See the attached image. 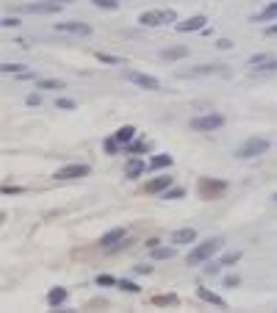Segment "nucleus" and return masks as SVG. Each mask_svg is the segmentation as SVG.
I'll use <instances>...</instances> for the list:
<instances>
[{
	"label": "nucleus",
	"instance_id": "f257e3e1",
	"mask_svg": "<svg viewBox=\"0 0 277 313\" xmlns=\"http://www.w3.org/2000/svg\"><path fill=\"white\" fill-rule=\"evenodd\" d=\"M222 244L224 241L219 238H208V241H202V244H197V247L192 250V252H188V258H186V264L188 266H200V264H208V260L214 258V255L219 252V250H222Z\"/></svg>",
	"mask_w": 277,
	"mask_h": 313
},
{
	"label": "nucleus",
	"instance_id": "f03ea898",
	"mask_svg": "<svg viewBox=\"0 0 277 313\" xmlns=\"http://www.w3.org/2000/svg\"><path fill=\"white\" fill-rule=\"evenodd\" d=\"M138 22L144 28H158V25H166V22H178V12L175 8H158V12H144L138 17Z\"/></svg>",
	"mask_w": 277,
	"mask_h": 313
},
{
	"label": "nucleus",
	"instance_id": "7ed1b4c3",
	"mask_svg": "<svg viewBox=\"0 0 277 313\" xmlns=\"http://www.w3.org/2000/svg\"><path fill=\"white\" fill-rule=\"evenodd\" d=\"M224 125V116L222 114H202V116H194L192 122H188V128L197 133H211V130H219V128Z\"/></svg>",
	"mask_w": 277,
	"mask_h": 313
},
{
	"label": "nucleus",
	"instance_id": "20e7f679",
	"mask_svg": "<svg viewBox=\"0 0 277 313\" xmlns=\"http://www.w3.org/2000/svg\"><path fill=\"white\" fill-rule=\"evenodd\" d=\"M269 147L272 144L266 142V138H255L252 136V138H247V142L236 150V158H241V161H247V158H258V156H264Z\"/></svg>",
	"mask_w": 277,
	"mask_h": 313
},
{
	"label": "nucleus",
	"instance_id": "39448f33",
	"mask_svg": "<svg viewBox=\"0 0 277 313\" xmlns=\"http://www.w3.org/2000/svg\"><path fill=\"white\" fill-rule=\"evenodd\" d=\"M92 172V166H86V164H70V166H61L58 172H56V180H78V178H86Z\"/></svg>",
	"mask_w": 277,
	"mask_h": 313
},
{
	"label": "nucleus",
	"instance_id": "423d86ee",
	"mask_svg": "<svg viewBox=\"0 0 277 313\" xmlns=\"http://www.w3.org/2000/svg\"><path fill=\"white\" fill-rule=\"evenodd\" d=\"M125 78L130 80V84H136L138 89H147V92H158L161 89V80L158 78H152V75H144V72H125Z\"/></svg>",
	"mask_w": 277,
	"mask_h": 313
},
{
	"label": "nucleus",
	"instance_id": "0eeeda50",
	"mask_svg": "<svg viewBox=\"0 0 277 313\" xmlns=\"http://www.w3.org/2000/svg\"><path fill=\"white\" fill-rule=\"evenodd\" d=\"M61 3H53V0H39V3H25L20 6V12L25 14H58Z\"/></svg>",
	"mask_w": 277,
	"mask_h": 313
},
{
	"label": "nucleus",
	"instance_id": "6e6552de",
	"mask_svg": "<svg viewBox=\"0 0 277 313\" xmlns=\"http://www.w3.org/2000/svg\"><path fill=\"white\" fill-rule=\"evenodd\" d=\"M224 188H228V183H224V180H208V178L200 180V194H202L205 200H214L216 194H222Z\"/></svg>",
	"mask_w": 277,
	"mask_h": 313
},
{
	"label": "nucleus",
	"instance_id": "1a4fd4ad",
	"mask_svg": "<svg viewBox=\"0 0 277 313\" xmlns=\"http://www.w3.org/2000/svg\"><path fill=\"white\" fill-rule=\"evenodd\" d=\"M205 22H208V20H205L202 14H197V17H188L186 22H178L175 30L178 34H197V30H205Z\"/></svg>",
	"mask_w": 277,
	"mask_h": 313
},
{
	"label": "nucleus",
	"instance_id": "9d476101",
	"mask_svg": "<svg viewBox=\"0 0 277 313\" xmlns=\"http://www.w3.org/2000/svg\"><path fill=\"white\" fill-rule=\"evenodd\" d=\"M56 30L75 34V36H92V25H86V22H56Z\"/></svg>",
	"mask_w": 277,
	"mask_h": 313
},
{
	"label": "nucleus",
	"instance_id": "9b49d317",
	"mask_svg": "<svg viewBox=\"0 0 277 313\" xmlns=\"http://www.w3.org/2000/svg\"><path fill=\"white\" fill-rule=\"evenodd\" d=\"M197 241V230L194 228H180L172 233V238H169V244H175V247H186V244H194Z\"/></svg>",
	"mask_w": 277,
	"mask_h": 313
},
{
	"label": "nucleus",
	"instance_id": "f8f14e48",
	"mask_svg": "<svg viewBox=\"0 0 277 313\" xmlns=\"http://www.w3.org/2000/svg\"><path fill=\"white\" fill-rule=\"evenodd\" d=\"M125 236H128V230H125V228H114V230H108L106 236H100V247H114V244H122V241H125Z\"/></svg>",
	"mask_w": 277,
	"mask_h": 313
},
{
	"label": "nucleus",
	"instance_id": "ddd939ff",
	"mask_svg": "<svg viewBox=\"0 0 277 313\" xmlns=\"http://www.w3.org/2000/svg\"><path fill=\"white\" fill-rule=\"evenodd\" d=\"M144 169H147V164L142 161V158H130V161L125 164V178L136 180V178H142V175H144Z\"/></svg>",
	"mask_w": 277,
	"mask_h": 313
},
{
	"label": "nucleus",
	"instance_id": "4468645a",
	"mask_svg": "<svg viewBox=\"0 0 277 313\" xmlns=\"http://www.w3.org/2000/svg\"><path fill=\"white\" fill-rule=\"evenodd\" d=\"M169 186H172V178L161 175V178H156V180H150V183H147V186H144V192H147V194H164Z\"/></svg>",
	"mask_w": 277,
	"mask_h": 313
},
{
	"label": "nucleus",
	"instance_id": "2eb2a0df",
	"mask_svg": "<svg viewBox=\"0 0 277 313\" xmlns=\"http://www.w3.org/2000/svg\"><path fill=\"white\" fill-rule=\"evenodd\" d=\"M214 72H224L222 66H197V70H188V72H178V78H197V75H214Z\"/></svg>",
	"mask_w": 277,
	"mask_h": 313
},
{
	"label": "nucleus",
	"instance_id": "dca6fc26",
	"mask_svg": "<svg viewBox=\"0 0 277 313\" xmlns=\"http://www.w3.org/2000/svg\"><path fill=\"white\" fill-rule=\"evenodd\" d=\"M66 296H70V291H66V288H61V286H56V288L48 294V305L58 308V305H64V302H66Z\"/></svg>",
	"mask_w": 277,
	"mask_h": 313
},
{
	"label": "nucleus",
	"instance_id": "f3484780",
	"mask_svg": "<svg viewBox=\"0 0 277 313\" xmlns=\"http://www.w3.org/2000/svg\"><path fill=\"white\" fill-rule=\"evenodd\" d=\"M197 296L205 300V302H211V305H216V308H228V302H224L222 296L214 294V291H208V288H197Z\"/></svg>",
	"mask_w": 277,
	"mask_h": 313
},
{
	"label": "nucleus",
	"instance_id": "a211bd4d",
	"mask_svg": "<svg viewBox=\"0 0 277 313\" xmlns=\"http://www.w3.org/2000/svg\"><path fill=\"white\" fill-rule=\"evenodd\" d=\"M186 56H188V48H166V50H161L164 61H180V58H186Z\"/></svg>",
	"mask_w": 277,
	"mask_h": 313
},
{
	"label": "nucleus",
	"instance_id": "6ab92c4d",
	"mask_svg": "<svg viewBox=\"0 0 277 313\" xmlns=\"http://www.w3.org/2000/svg\"><path fill=\"white\" fill-rule=\"evenodd\" d=\"M114 136H116V138H120L122 144H130L133 138H136V128H133V125H122V128H120V130H116V133H114Z\"/></svg>",
	"mask_w": 277,
	"mask_h": 313
},
{
	"label": "nucleus",
	"instance_id": "aec40b11",
	"mask_svg": "<svg viewBox=\"0 0 277 313\" xmlns=\"http://www.w3.org/2000/svg\"><path fill=\"white\" fill-rule=\"evenodd\" d=\"M269 20H277V0H274V3H269V6H266L252 22H269Z\"/></svg>",
	"mask_w": 277,
	"mask_h": 313
},
{
	"label": "nucleus",
	"instance_id": "412c9836",
	"mask_svg": "<svg viewBox=\"0 0 277 313\" xmlns=\"http://www.w3.org/2000/svg\"><path fill=\"white\" fill-rule=\"evenodd\" d=\"M152 258H156V260L175 258V244H172V247H156V250H152Z\"/></svg>",
	"mask_w": 277,
	"mask_h": 313
},
{
	"label": "nucleus",
	"instance_id": "4be33fe9",
	"mask_svg": "<svg viewBox=\"0 0 277 313\" xmlns=\"http://www.w3.org/2000/svg\"><path fill=\"white\" fill-rule=\"evenodd\" d=\"M36 89H42V92H56V89H64V84H61V80L42 78V80H36Z\"/></svg>",
	"mask_w": 277,
	"mask_h": 313
},
{
	"label": "nucleus",
	"instance_id": "5701e85b",
	"mask_svg": "<svg viewBox=\"0 0 277 313\" xmlns=\"http://www.w3.org/2000/svg\"><path fill=\"white\" fill-rule=\"evenodd\" d=\"M172 161H175L172 156H156L150 161V169H169V166H172Z\"/></svg>",
	"mask_w": 277,
	"mask_h": 313
},
{
	"label": "nucleus",
	"instance_id": "b1692460",
	"mask_svg": "<svg viewBox=\"0 0 277 313\" xmlns=\"http://www.w3.org/2000/svg\"><path fill=\"white\" fill-rule=\"evenodd\" d=\"M252 72H255V75H264V72H277V58H269V61H264V64L252 66Z\"/></svg>",
	"mask_w": 277,
	"mask_h": 313
},
{
	"label": "nucleus",
	"instance_id": "393cba45",
	"mask_svg": "<svg viewBox=\"0 0 277 313\" xmlns=\"http://www.w3.org/2000/svg\"><path fill=\"white\" fill-rule=\"evenodd\" d=\"M94 58L100 61V64H111V66H120V64H125V61H122L120 56H108V53H94Z\"/></svg>",
	"mask_w": 277,
	"mask_h": 313
},
{
	"label": "nucleus",
	"instance_id": "a878e982",
	"mask_svg": "<svg viewBox=\"0 0 277 313\" xmlns=\"http://www.w3.org/2000/svg\"><path fill=\"white\" fill-rule=\"evenodd\" d=\"M180 197H186V188H180V186H169L161 194V200H180Z\"/></svg>",
	"mask_w": 277,
	"mask_h": 313
},
{
	"label": "nucleus",
	"instance_id": "bb28decb",
	"mask_svg": "<svg viewBox=\"0 0 277 313\" xmlns=\"http://www.w3.org/2000/svg\"><path fill=\"white\" fill-rule=\"evenodd\" d=\"M102 147H106V152H108V156H120V150H122V142H120V138H106V144H102Z\"/></svg>",
	"mask_w": 277,
	"mask_h": 313
},
{
	"label": "nucleus",
	"instance_id": "cd10ccee",
	"mask_svg": "<svg viewBox=\"0 0 277 313\" xmlns=\"http://www.w3.org/2000/svg\"><path fill=\"white\" fill-rule=\"evenodd\" d=\"M241 260V250H233V252H224L222 258H219V264L222 266H233V264H238Z\"/></svg>",
	"mask_w": 277,
	"mask_h": 313
},
{
	"label": "nucleus",
	"instance_id": "c85d7f7f",
	"mask_svg": "<svg viewBox=\"0 0 277 313\" xmlns=\"http://www.w3.org/2000/svg\"><path fill=\"white\" fill-rule=\"evenodd\" d=\"M0 72L3 75H20V72H25V64H0Z\"/></svg>",
	"mask_w": 277,
	"mask_h": 313
},
{
	"label": "nucleus",
	"instance_id": "c756f323",
	"mask_svg": "<svg viewBox=\"0 0 277 313\" xmlns=\"http://www.w3.org/2000/svg\"><path fill=\"white\" fill-rule=\"evenodd\" d=\"M97 8H106V12H116L120 8V0H92Z\"/></svg>",
	"mask_w": 277,
	"mask_h": 313
},
{
	"label": "nucleus",
	"instance_id": "7c9ffc66",
	"mask_svg": "<svg viewBox=\"0 0 277 313\" xmlns=\"http://www.w3.org/2000/svg\"><path fill=\"white\" fill-rule=\"evenodd\" d=\"M56 108H61V111H75V108H78V102H75V100H66V97H58V100H56Z\"/></svg>",
	"mask_w": 277,
	"mask_h": 313
},
{
	"label": "nucleus",
	"instance_id": "2f4dec72",
	"mask_svg": "<svg viewBox=\"0 0 277 313\" xmlns=\"http://www.w3.org/2000/svg\"><path fill=\"white\" fill-rule=\"evenodd\" d=\"M152 302H156V305H178V296L175 294H158Z\"/></svg>",
	"mask_w": 277,
	"mask_h": 313
},
{
	"label": "nucleus",
	"instance_id": "473e14b6",
	"mask_svg": "<svg viewBox=\"0 0 277 313\" xmlns=\"http://www.w3.org/2000/svg\"><path fill=\"white\" fill-rule=\"evenodd\" d=\"M116 286H120L122 291H128V294H138V291H142V288H138L136 283H130V280H120V283H116Z\"/></svg>",
	"mask_w": 277,
	"mask_h": 313
},
{
	"label": "nucleus",
	"instance_id": "72a5a7b5",
	"mask_svg": "<svg viewBox=\"0 0 277 313\" xmlns=\"http://www.w3.org/2000/svg\"><path fill=\"white\" fill-rule=\"evenodd\" d=\"M219 272H222V264H219V260H216V264H211V260L205 264V274H208V277H216Z\"/></svg>",
	"mask_w": 277,
	"mask_h": 313
},
{
	"label": "nucleus",
	"instance_id": "f704fd0d",
	"mask_svg": "<svg viewBox=\"0 0 277 313\" xmlns=\"http://www.w3.org/2000/svg\"><path fill=\"white\" fill-rule=\"evenodd\" d=\"M120 280L116 277H111V274H97V286H116Z\"/></svg>",
	"mask_w": 277,
	"mask_h": 313
},
{
	"label": "nucleus",
	"instance_id": "c9c22d12",
	"mask_svg": "<svg viewBox=\"0 0 277 313\" xmlns=\"http://www.w3.org/2000/svg\"><path fill=\"white\" fill-rule=\"evenodd\" d=\"M241 283V277H236V274H230V277H224V288H236V286Z\"/></svg>",
	"mask_w": 277,
	"mask_h": 313
},
{
	"label": "nucleus",
	"instance_id": "e433bc0d",
	"mask_svg": "<svg viewBox=\"0 0 277 313\" xmlns=\"http://www.w3.org/2000/svg\"><path fill=\"white\" fill-rule=\"evenodd\" d=\"M144 142H130V144H128V150H130V152H144Z\"/></svg>",
	"mask_w": 277,
	"mask_h": 313
},
{
	"label": "nucleus",
	"instance_id": "4c0bfd02",
	"mask_svg": "<svg viewBox=\"0 0 277 313\" xmlns=\"http://www.w3.org/2000/svg\"><path fill=\"white\" fill-rule=\"evenodd\" d=\"M0 25H3V28H17L20 20L17 17H3V22H0Z\"/></svg>",
	"mask_w": 277,
	"mask_h": 313
},
{
	"label": "nucleus",
	"instance_id": "58836bf2",
	"mask_svg": "<svg viewBox=\"0 0 277 313\" xmlns=\"http://www.w3.org/2000/svg\"><path fill=\"white\" fill-rule=\"evenodd\" d=\"M150 272H152V266L142 264V266H136V269H133V274H150Z\"/></svg>",
	"mask_w": 277,
	"mask_h": 313
},
{
	"label": "nucleus",
	"instance_id": "ea45409f",
	"mask_svg": "<svg viewBox=\"0 0 277 313\" xmlns=\"http://www.w3.org/2000/svg\"><path fill=\"white\" fill-rule=\"evenodd\" d=\"M25 102H28V106H39L42 97H39V94H28V97H25Z\"/></svg>",
	"mask_w": 277,
	"mask_h": 313
},
{
	"label": "nucleus",
	"instance_id": "a19ab883",
	"mask_svg": "<svg viewBox=\"0 0 277 313\" xmlns=\"http://www.w3.org/2000/svg\"><path fill=\"white\" fill-rule=\"evenodd\" d=\"M216 48H219V50H230V48H233V42H230V39H219Z\"/></svg>",
	"mask_w": 277,
	"mask_h": 313
},
{
	"label": "nucleus",
	"instance_id": "79ce46f5",
	"mask_svg": "<svg viewBox=\"0 0 277 313\" xmlns=\"http://www.w3.org/2000/svg\"><path fill=\"white\" fill-rule=\"evenodd\" d=\"M3 194H6V197H8V194H22V188H17V186H3Z\"/></svg>",
	"mask_w": 277,
	"mask_h": 313
},
{
	"label": "nucleus",
	"instance_id": "37998d69",
	"mask_svg": "<svg viewBox=\"0 0 277 313\" xmlns=\"http://www.w3.org/2000/svg\"><path fill=\"white\" fill-rule=\"evenodd\" d=\"M266 36H277V25H269V28H266Z\"/></svg>",
	"mask_w": 277,
	"mask_h": 313
},
{
	"label": "nucleus",
	"instance_id": "c03bdc74",
	"mask_svg": "<svg viewBox=\"0 0 277 313\" xmlns=\"http://www.w3.org/2000/svg\"><path fill=\"white\" fill-rule=\"evenodd\" d=\"M53 3H61V6H66V3H72V0H53Z\"/></svg>",
	"mask_w": 277,
	"mask_h": 313
},
{
	"label": "nucleus",
	"instance_id": "a18cd8bd",
	"mask_svg": "<svg viewBox=\"0 0 277 313\" xmlns=\"http://www.w3.org/2000/svg\"><path fill=\"white\" fill-rule=\"evenodd\" d=\"M274 200H277V194H274Z\"/></svg>",
	"mask_w": 277,
	"mask_h": 313
}]
</instances>
